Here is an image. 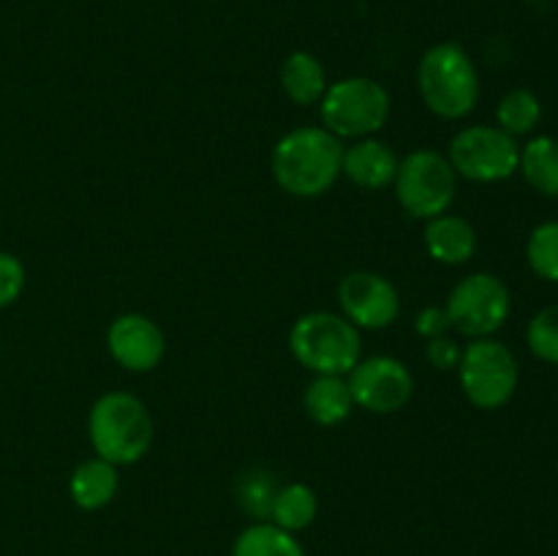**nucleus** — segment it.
Segmentation results:
<instances>
[{
  "instance_id": "nucleus-1",
  "label": "nucleus",
  "mask_w": 558,
  "mask_h": 556,
  "mask_svg": "<svg viewBox=\"0 0 558 556\" xmlns=\"http://www.w3.org/2000/svg\"><path fill=\"white\" fill-rule=\"evenodd\" d=\"M272 178L287 194L311 200L336 185L343 169V142L322 125L289 131L272 147Z\"/></svg>"
},
{
  "instance_id": "nucleus-2",
  "label": "nucleus",
  "mask_w": 558,
  "mask_h": 556,
  "mask_svg": "<svg viewBox=\"0 0 558 556\" xmlns=\"http://www.w3.org/2000/svg\"><path fill=\"white\" fill-rule=\"evenodd\" d=\"M87 436L98 458L129 467L142 461L153 445V418L134 392L109 390L87 414Z\"/></svg>"
},
{
  "instance_id": "nucleus-3",
  "label": "nucleus",
  "mask_w": 558,
  "mask_h": 556,
  "mask_svg": "<svg viewBox=\"0 0 558 556\" xmlns=\"http://www.w3.org/2000/svg\"><path fill=\"white\" fill-rule=\"evenodd\" d=\"M417 87L425 107L445 120H461L477 107L480 76L474 60L461 44L441 41L423 55Z\"/></svg>"
},
{
  "instance_id": "nucleus-4",
  "label": "nucleus",
  "mask_w": 558,
  "mask_h": 556,
  "mask_svg": "<svg viewBox=\"0 0 558 556\" xmlns=\"http://www.w3.org/2000/svg\"><path fill=\"white\" fill-rule=\"evenodd\" d=\"M289 349L316 376H347L363 358V338L347 316L311 311L289 330Z\"/></svg>"
},
{
  "instance_id": "nucleus-5",
  "label": "nucleus",
  "mask_w": 558,
  "mask_h": 556,
  "mask_svg": "<svg viewBox=\"0 0 558 556\" xmlns=\"http://www.w3.org/2000/svg\"><path fill=\"white\" fill-rule=\"evenodd\" d=\"M322 129L338 140H365L390 118V93L368 76H349L327 85L319 101Z\"/></svg>"
},
{
  "instance_id": "nucleus-6",
  "label": "nucleus",
  "mask_w": 558,
  "mask_h": 556,
  "mask_svg": "<svg viewBox=\"0 0 558 556\" xmlns=\"http://www.w3.org/2000/svg\"><path fill=\"white\" fill-rule=\"evenodd\" d=\"M396 194L403 210L412 218H430L441 216L452 207L458 191V174L452 169L450 158L441 153L414 150L403 161H398L396 172Z\"/></svg>"
},
{
  "instance_id": "nucleus-7",
  "label": "nucleus",
  "mask_w": 558,
  "mask_h": 556,
  "mask_svg": "<svg viewBox=\"0 0 558 556\" xmlns=\"http://www.w3.org/2000/svg\"><path fill=\"white\" fill-rule=\"evenodd\" d=\"M518 360L496 338H472L458 360L463 396L477 409H501L518 390Z\"/></svg>"
},
{
  "instance_id": "nucleus-8",
  "label": "nucleus",
  "mask_w": 558,
  "mask_h": 556,
  "mask_svg": "<svg viewBox=\"0 0 558 556\" xmlns=\"http://www.w3.org/2000/svg\"><path fill=\"white\" fill-rule=\"evenodd\" d=\"M452 169L474 183H501L518 172L521 145L499 125H469L450 142Z\"/></svg>"
},
{
  "instance_id": "nucleus-9",
  "label": "nucleus",
  "mask_w": 558,
  "mask_h": 556,
  "mask_svg": "<svg viewBox=\"0 0 558 556\" xmlns=\"http://www.w3.org/2000/svg\"><path fill=\"white\" fill-rule=\"evenodd\" d=\"M445 311L461 336L490 338L510 316V289L494 273H472L452 287Z\"/></svg>"
},
{
  "instance_id": "nucleus-10",
  "label": "nucleus",
  "mask_w": 558,
  "mask_h": 556,
  "mask_svg": "<svg viewBox=\"0 0 558 556\" xmlns=\"http://www.w3.org/2000/svg\"><path fill=\"white\" fill-rule=\"evenodd\" d=\"M349 392L354 407L368 409L374 414H392L412 401L414 376L401 360L390 354L360 358V363L349 371Z\"/></svg>"
},
{
  "instance_id": "nucleus-11",
  "label": "nucleus",
  "mask_w": 558,
  "mask_h": 556,
  "mask_svg": "<svg viewBox=\"0 0 558 556\" xmlns=\"http://www.w3.org/2000/svg\"><path fill=\"white\" fill-rule=\"evenodd\" d=\"M338 303L343 316L357 330H381L390 327L401 314V298L390 278L371 270H354L338 283Z\"/></svg>"
},
{
  "instance_id": "nucleus-12",
  "label": "nucleus",
  "mask_w": 558,
  "mask_h": 556,
  "mask_svg": "<svg viewBox=\"0 0 558 556\" xmlns=\"http://www.w3.org/2000/svg\"><path fill=\"white\" fill-rule=\"evenodd\" d=\"M109 354L118 365L134 374L153 371L167 354L163 330L145 314H120L107 330Z\"/></svg>"
},
{
  "instance_id": "nucleus-13",
  "label": "nucleus",
  "mask_w": 558,
  "mask_h": 556,
  "mask_svg": "<svg viewBox=\"0 0 558 556\" xmlns=\"http://www.w3.org/2000/svg\"><path fill=\"white\" fill-rule=\"evenodd\" d=\"M398 172V158L385 142L379 140H357L354 145L343 147V169L341 174H347L354 185L365 191H379L396 180Z\"/></svg>"
},
{
  "instance_id": "nucleus-14",
  "label": "nucleus",
  "mask_w": 558,
  "mask_h": 556,
  "mask_svg": "<svg viewBox=\"0 0 558 556\" xmlns=\"http://www.w3.org/2000/svg\"><path fill=\"white\" fill-rule=\"evenodd\" d=\"M425 249L441 265H466L477 251V232L466 218L441 213L425 227Z\"/></svg>"
},
{
  "instance_id": "nucleus-15",
  "label": "nucleus",
  "mask_w": 558,
  "mask_h": 556,
  "mask_svg": "<svg viewBox=\"0 0 558 556\" xmlns=\"http://www.w3.org/2000/svg\"><path fill=\"white\" fill-rule=\"evenodd\" d=\"M118 467L104 458H87L71 472L69 494L82 510H101L118 494Z\"/></svg>"
},
{
  "instance_id": "nucleus-16",
  "label": "nucleus",
  "mask_w": 558,
  "mask_h": 556,
  "mask_svg": "<svg viewBox=\"0 0 558 556\" xmlns=\"http://www.w3.org/2000/svg\"><path fill=\"white\" fill-rule=\"evenodd\" d=\"M278 80H281L283 93L292 98L300 107H311V104H319L322 96L327 90V74L325 65L316 55L311 52H292L281 63L278 71Z\"/></svg>"
},
{
  "instance_id": "nucleus-17",
  "label": "nucleus",
  "mask_w": 558,
  "mask_h": 556,
  "mask_svg": "<svg viewBox=\"0 0 558 556\" xmlns=\"http://www.w3.org/2000/svg\"><path fill=\"white\" fill-rule=\"evenodd\" d=\"M308 418L319 425H338L352 414L354 401L343 376H314L303 392Z\"/></svg>"
},
{
  "instance_id": "nucleus-18",
  "label": "nucleus",
  "mask_w": 558,
  "mask_h": 556,
  "mask_svg": "<svg viewBox=\"0 0 558 556\" xmlns=\"http://www.w3.org/2000/svg\"><path fill=\"white\" fill-rule=\"evenodd\" d=\"M319 516V499L316 491L305 483H287L278 488L272 499L270 521L283 532H303Z\"/></svg>"
},
{
  "instance_id": "nucleus-19",
  "label": "nucleus",
  "mask_w": 558,
  "mask_h": 556,
  "mask_svg": "<svg viewBox=\"0 0 558 556\" xmlns=\"http://www.w3.org/2000/svg\"><path fill=\"white\" fill-rule=\"evenodd\" d=\"M518 169L526 183L543 196H558V140L534 136L521 147Z\"/></svg>"
},
{
  "instance_id": "nucleus-20",
  "label": "nucleus",
  "mask_w": 558,
  "mask_h": 556,
  "mask_svg": "<svg viewBox=\"0 0 558 556\" xmlns=\"http://www.w3.org/2000/svg\"><path fill=\"white\" fill-rule=\"evenodd\" d=\"M232 556H305L292 532H283L272 521H256L234 540Z\"/></svg>"
},
{
  "instance_id": "nucleus-21",
  "label": "nucleus",
  "mask_w": 558,
  "mask_h": 556,
  "mask_svg": "<svg viewBox=\"0 0 558 556\" xmlns=\"http://www.w3.org/2000/svg\"><path fill=\"white\" fill-rule=\"evenodd\" d=\"M539 118H543V104L534 96L532 90H510L499 101V109H496V120H499V129L507 131L510 136H526L537 129Z\"/></svg>"
},
{
  "instance_id": "nucleus-22",
  "label": "nucleus",
  "mask_w": 558,
  "mask_h": 556,
  "mask_svg": "<svg viewBox=\"0 0 558 556\" xmlns=\"http://www.w3.org/2000/svg\"><path fill=\"white\" fill-rule=\"evenodd\" d=\"M278 488H281V485L276 483V478H272L270 472H265V469H251V472H245L238 483L240 507H243L248 516H254L256 521L270 518L272 499H276Z\"/></svg>"
},
{
  "instance_id": "nucleus-23",
  "label": "nucleus",
  "mask_w": 558,
  "mask_h": 556,
  "mask_svg": "<svg viewBox=\"0 0 558 556\" xmlns=\"http://www.w3.org/2000/svg\"><path fill=\"white\" fill-rule=\"evenodd\" d=\"M529 267L545 281L558 283V221H545L529 234Z\"/></svg>"
},
{
  "instance_id": "nucleus-24",
  "label": "nucleus",
  "mask_w": 558,
  "mask_h": 556,
  "mask_svg": "<svg viewBox=\"0 0 558 556\" xmlns=\"http://www.w3.org/2000/svg\"><path fill=\"white\" fill-rule=\"evenodd\" d=\"M526 343L543 363L558 365V303L537 311L526 327Z\"/></svg>"
},
{
  "instance_id": "nucleus-25",
  "label": "nucleus",
  "mask_w": 558,
  "mask_h": 556,
  "mask_svg": "<svg viewBox=\"0 0 558 556\" xmlns=\"http://www.w3.org/2000/svg\"><path fill=\"white\" fill-rule=\"evenodd\" d=\"M25 289V267L9 251H0V309L14 303Z\"/></svg>"
},
{
  "instance_id": "nucleus-26",
  "label": "nucleus",
  "mask_w": 558,
  "mask_h": 556,
  "mask_svg": "<svg viewBox=\"0 0 558 556\" xmlns=\"http://www.w3.org/2000/svg\"><path fill=\"white\" fill-rule=\"evenodd\" d=\"M463 349H458L456 341L450 338L439 336V338H430L428 347H425V358L436 365L439 371H450L458 368V360H461Z\"/></svg>"
},
{
  "instance_id": "nucleus-27",
  "label": "nucleus",
  "mask_w": 558,
  "mask_h": 556,
  "mask_svg": "<svg viewBox=\"0 0 558 556\" xmlns=\"http://www.w3.org/2000/svg\"><path fill=\"white\" fill-rule=\"evenodd\" d=\"M414 327L423 338H439L445 336L447 327H450V319H447V311L445 309H423L414 319Z\"/></svg>"
}]
</instances>
